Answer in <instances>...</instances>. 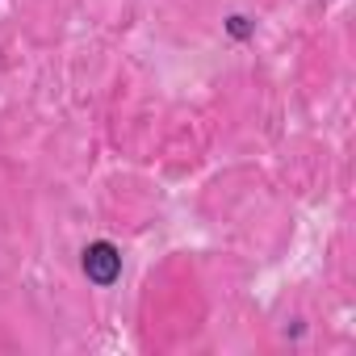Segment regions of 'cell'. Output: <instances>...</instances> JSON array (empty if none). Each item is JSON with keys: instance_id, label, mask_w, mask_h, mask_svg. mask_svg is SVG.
I'll list each match as a JSON object with an SVG mask.
<instances>
[{"instance_id": "6da1fadb", "label": "cell", "mask_w": 356, "mask_h": 356, "mask_svg": "<svg viewBox=\"0 0 356 356\" xmlns=\"http://www.w3.org/2000/svg\"><path fill=\"white\" fill-rule=\"evenodd\" d=\"M84 273H88V281H97V285H113L118 273H122L118 248H113V243H92V248L84 252Z\"/></svg>"}]
</instances>
